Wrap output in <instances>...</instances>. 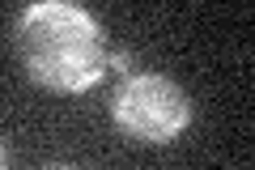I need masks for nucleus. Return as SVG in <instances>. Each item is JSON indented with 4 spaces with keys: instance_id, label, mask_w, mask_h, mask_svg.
I'll use <instances>...</instances> for the list:
<instances>
[{
    "instance_id": "3",
    "label": "nucleus",
    "mask_w": 255,
    "mask_h": 170,
    "mask_svg": "<svg viewBox=\"0 0 255 170\" xmlns=\"http://www.w3.org/2000/svg\"><path fill=\"white\" fill-rule=\"evenodd\" d=\"M132 68H136L132 51H111L107 55V72H124V77H132Z\"/></svg>"
},
{
    "instance_id": "2",
    "label": "nucleus",
    "mask_w": 255,
    "mask_h": 170,
    "mask_svg": "<svg viewBox=\"0 0 255 170\" xmlns=\"http://www.w3.org/2000/svg\"><path fill=\"white\" fill-rule=\"evenodd\" d=\"M111 119L132 145H174L191 124V98L166 72H132L111 98Z\"/></svg>"
},
{
    "instance_id": "5",
    "label": "nucleus",
    "mask_w": 255,
    "mask_h": 170,
    "mask_svg": "<svg viewBox=\"0 0 255 170\" xmlns=\"http://www.w3.org/2000/svg\"><path fill=\"white\" fill-rule=\"evenodd\" d=\"M0 170H9V149H4V141H0Z\"/></svg>"
},
{
    "instance_id": "1",
    "label": "nucleus",
    "mask_w": 255,
    "mask_h": 170,
    "mask_svg": "<svg viewBox=\"0 0 255 170\" xmlns=\"http://www.w3.org/2000/svg\"><path fill=\"white\" fill-rule=\"evenodd\" d=\"M17 60L34 85L51 94H90L107 77V30L81 4L34 0L13 26Z\"/></svg>"
},
{
    "instance_id": "4",
    "label": "nucleus",
    "mask_w": 255,
    "mask_h": 170,
    "mask_svg": "<svg viewBox=\"0 0 255 170\" xmlns=\"http://www.w3.org/2000/svg\"><path fill=\"white\" fill-rule=\"evenodd\" d=\"M38 170H85V166H77V162H47V166H38Z\"/></svg>"
}]
</instances>
